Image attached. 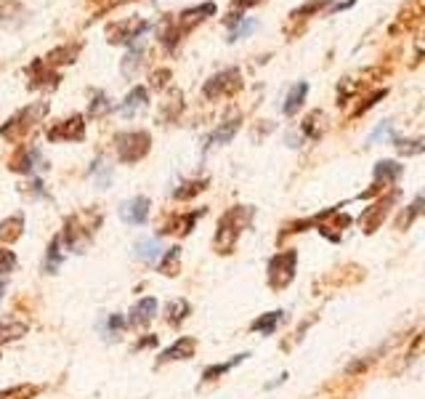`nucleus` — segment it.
Instances as JSON below:
<instances>
[{
	"mask_svg": "<svg viewBox=\"0 0 425 399\" xmlns=\"http://www.w3.org/2000/svg\"><path fill=\"white\" fill-rule=\"evenodd\" d=\"M250 219H252V207L236 205V207H232V210H226V213L220 216L218 229H216V239H213L216 253H220V255L232 253L239 235L250 226Z\"/></svg>",
	"mask_w": 425,
	"mask_h": 399,
	"instance_id": "obj_1",
	"label": "nucleus"
},
{
	"mask_svg": "<svg viewBox=\"0 0 425 399\" xmlns=\"http://www.w3.org/2000/svg\"><path fill=\"white\" fill-rule=\"evenodd\" d=\"M98 226H101V213H96V210H83L78 216H69L62 232V242L67 245V251L83 253L94 242Z\"/></svg>",
	"mask_w": 425,
	"mask_h": 399,
	"instance_id": "obj_2",
	"label": "nucleus"
},
{
	"mask_svg": "<svg viewBox=\"0 0 425 399\" xmlns=\"http://www.w3.org/2000/svg\"><path fill=\"white\" fill-rule=\"evenodd\" d=\"M295 264H298V253L295 251H284L277 253L268 261V285L274 290H284L295 277Z\"/></svg>",
	"mask_w": 425,
	"mask_h": 399,
	"instance_id": "obj_3",
	"label": "nucleus"
},
{
	"mask_svg": "<svg viewBox=\"0 0 425 399\" xmlns=\"http://www.w3.org/2000/svg\"><path fill=\"white\" fill-rule=\"evenodd\" d=\"M149 144H152V139L144 130L120 133L117 136V158H120V162H139L149 152Z\"/></svg>",
	"mask_w": 425,
	"mask_h": 399,
	"instance_id": "obj_4",
	"label": "nucleus"
},
{
	"mask_svg": "<svg viewBox=\"0 0 425 399\" xmlns=\"http://www.w3.org/2000/svg\"><path fill=\"white\" fill-rule=\"evenodd\" d=\"M46 104H37V107H27V110H21L16 117H11L6 126L0 128V136L3 139H19L21 133H27L32 128V123H37V117H43L46 114Z\"/></svg>",
	"mask_w": 425,
	"mask_h": 399,
	"instance_id": "obj_5",
	"label": "nucleus"
},
{
	"mask_svg": "<svg viewBox=\"0 0 425 399\" xmlns=\"http://www.w3.org/2000/svg\"><path fill=\"white\" fill-rule=\"evenodd\" d=\"M85 136V123L80 114H72L69 120H64L59 126H53L48 130V139L51 142H80Z\"/></svg>",
	"mask_w": 425,
	"mask_h": 399,
	"instance_id": "obj_6",
	"label": "nucleus"
},
{
	"mask_svg": "<svg viewBox=\"0 0 425 399\" xmlns=\"http://www.w3.org/2000/svg\"><path fill=\"white\" fill-rule=\"evenodd\" d=\"M194 351H197V341L189 338V335H181V338H175L173 343H171L168 349L159 354L157 367L168 365V362H178V359H191V357H194Z\"/></svg>",
	"mask_w": 425,
	"mask_h": 399,
	"instance_id": "obj_7",
	"label": "nucleus"
},
{
	"mask_svg": "<svg viewBox=\"0 0 425 399\" xmlns=\"http://www.w3.org/2000/svg\"><path fill=\"white\" fill-rule=\"evenodd\" d=\"M120 216H123V221L130 223V226H141V223H146V219H149V200H146V197H133V200H128L125 205L120 207Z\"/></svg>",
	"mask_w": 425,
	"mask_h": 399,
	"instance_id": "obj_8",
	"label": "nucleus"
},
{
	"mask_svg": "<svg viewBox=\"0 0 425 399\" xmlns=\"http://www.w3.org/2000/svg\"><path fill=\"white\" fill-rule=\"evenodd\" d=\"M234 88H239V72H236V69H229V72H220V75H216L213 80H207L205 96L207 99H216V96H220V94L234 91Z\"/></svg>",
	"mask_w": 425,
	"mask_h": 399,
	"instance_id": "obj_9",
	"label": "nucleus"
},
{
	"mask_svg": "<svg viewBox=\"0 0 425 399\" xmlns=\"http://www.w3.org/2000/svg\"><path fill=\"white\" fill-rule=\"evenodd\" d=\"M155 317H157V298H141V301L130 309L128 322H130L133 328H146Z\"/></svg>",
	"mask_w": 425,
	"mask_h": 399,
	"instance_id": "obj_10",
	"label": "nucleus"
},
{
	"mask_svg": "<svg viewBox=\"0 0 425 399\" xmlns=\"http://www.w3.org/2000/svg\"><path fill=\"white\" fill-rule=\"evenodd\" d=\"M27 322L24 319H19L16 314H3L0 317V343H8V341H16V338H21V335L27 333Z\"/></svg>",
	"mask_w": 425,
	"mask_h": 399,
	"instance_id": "obj_11",
	"label": "nucleus"
},
{
	"mask_svg": "<svg viewBox=\"0 0 425 399\" xmlns=\"http://www.w3.org/2000/svg\"><path fill=\"white\" fill-rule=\"evenodd\" d=\"M205 210H194V213H189V216H178V219H171V221L165 223L162 229H159V237L162 235H171V232H178V235H189L191 226L200 221V216H202Z\"/></svg>",
	"mask_w": 425,
	"mask_h": 399,
	"instance_id": "obj_12",
	"label": "nucleus"
},
{
	"mask_svg": "<svg viewBox=\"0 0 425 399\" xmlns=\"http://www.w3.org/2000/svg\"><path fill=\"white\" fill-rule=\"evenodd\" d=\"M21 232H24V219H21V213H16L11 219L0 221V242H6V245L16 242V239L21 237Z\"/></svg>",
	"mask_w": 425,
	"mask_h": 399,
	"instance_id": "obj_13",
	"label": "nucleus"
},
{
	"mask_svg": "<svg viewBox=\"0 0 425 399\" xmlns=\"http://www.w3.org/2000/svg\"><path fill=\"white\" fill-rule=\"evenodd\" d=\"M189 312H191L189 301H184V298H173V301L165 306V319H168L171 328H178L184 319L189 317Z\"/></svg>",
	"mask_w": 425,
	"mask_h": 399,
	"instance_id": "obj_14",
	"label": "nucleus"
},
{
	"mask_svg": "<svg viewBox=\"0 0 425 399\" xmlns=\"http://www.w3.org/2000/svg\"><path fill=\"white\" fill-rule=\"evenodd\" d=\"M146 107V91L144 88H133L130 94H128V99L120 104V114L123 117H133L139 110H144Z\"/></svg>",
	"mask_w": 425,
	"mask_h": 399,
	"instance_id": "obj_15",
	"label": "nucleus"
},
{
	"mask_svg": "<svg viewBox=\"0 0 425 399\" xmlns=\"http://www.w3.org/2000/svg\"><path fill=\"white\" fill-rule=\"evenodd\" d=\"M146 30V22L141 19H130V22H123L117 27H112L110 35H120L117 40H133V37H141V32Z\"/></svg>",
	"mask_w": 425,
	"mask_h": 399,
	"instance_id": "obj_16",
	"label": "nucleus"
},
{
	"mask_svg": "<svg viewBox=\"0 0 425 399\" xmlns=\"http://www.w3.org/2000/svg\"><path fill=\"white\" fill-rule=\"evenodd\" d=\"M178 271H181V248L173 245L171 251H165L162 261H159V274H165V277H175Z\"/></svg>",
	"mask_w": 425,
	"mask_h": 399,
	"instance_id": "obj_17",
	"label": "nucleus"
},
{
	"mask_svg": "<svg viewBox=\"0 0 425 399\" xmlns=\"http://www.w3.org/2000/svg\"><path fill=\"white\" fill-rule=\"evenodd\" d=\"M250 354H236V357H232L229 362H218V365L207 367L205 373H202V381H216V378H220V375H226L229 370H234L239 362H245Z\"/></svg>",
	"mask_w": 425,
	"mask_h": 399,
	"instance_id": "obj_18",
	"label": "nucleus"
},
{
	"mask_svg": "<svg viewBox=\"0 0 425 399\" xmlns=\"http://www.w3.org/2000/svg\"><path fill=\"white\" fill-rule=\"evenodd\" d=\"M282 322V312H268L263 317H258L255 322L250 325L252 333H261V335H271L277 330V325Z\"/></svg>",
	"mask_w": 425,
	"mask_h": 399,
	"instance_id": "obj_19",
	"label": "nucleus"
},
{
	"mask_svg": "<svg viewBox=\"0 0 425 399\" xmlns=\"http://www.w3.org/2000/svg\"><path fill=\"white\" fill-rule=\"evenodd\" d=\"M37 394H40V386H35V383H19L14 389H3L0 399H35Z\"/></svg>",
	"mask_w": 425,
	"mask_h": 399,
	"instance_id": "obj_20",
	"label": "nucleus"
},
{
	"mask_svg": "<svg viewBox=\"0 0 425 399\" xmlns=\"http://www.w3.org/2000/svg\"><path fill=\"white\" fill-rule=\"evenodd\" d=\"M62 258H64V253H62V235H59V237L51 239V245H48L46 266H43V269H46L48 274H53V271L62 266Z\"/></svg>",
	"mask_w": 425,
	"mask_h": 399,
	"instance_id": "obj_21",
	"label": "nucleus"
},
{
	"mask_svg": "<svg viewBox=\"0 0 425 399\" xmlns=\"http://www.w3.org/2000/svg\"><path fill=\"white\" fill-rule=\"evenodd\" d=\"M306 91H309L306 83H298V85L290 91L287 101H284V114H295V112H298V107L303 104V99H306Z\"/></svg>",
	"mask_w": 425,
	"mask_h": 399,
	"instance_id": "obj_22",
	"label": "nucleus"
},
{
	"mask_svg": "<svg viewBox=\"0 0 425 399\" xmlns=\"http://www.w3.org/2000/svg\"><path fill=\"white\" fill-rule=\"evenodd\" d=\"M35 160H37V149H24V152L11 162V171L32 173V171H35Z\"/></svg>",
	"mask_w": 425,
	"mask_h": 399,
	"instance_id": "obj_23",
	"label": "nucleus"
},
{
	"mask_svg": "<svg viewBox=\"0 0 425 399\" xmlns=\"http://www.w3.org/2000/svg\"><path fill=\"white\" fill-rule=\"evenodd\" d=\"M91 178H94L101 189H107L112 184V165H107L104 160H96L94 168H91Z\"/></svg>",
	"mask_w": 425,
	"mask_h": 399,
	"instance_id": "obj_24",
	"label": "nucleus"
},
{
	"mask_svg": "<svg viewBox=\"0 0 425 399\" xmlns=\"http://www.w3.org/2000/svg\"><path fill=\"white\" fill-rule=\"evenodd\" d=\"M159 253H162V248H159L157 239H141V242L136 245V255H139L141 261H149V264H152Z\"/></svg>",
	"mask_w": 425,
	"mask_h": 399,
	"instance_id": "obj_25",
	"label": "nucleus"
},
{
	"mask_svg": "<svg viewBox=\"0 0 425 399\" xmlns=\"http://www.w3.org/2000/svg\"><path fill=\"white\" fill-rule=\"evenodd\" d=\"M236 128H239V123H229V126H220L210 139H207L205 146H216V144H226V142H232V136L236 133Z\"/></svg>",
	"mask_w": 425,
	"mask_h": 399,
	"instance_id": "obj_26",
	"label": "nucleus"
},
{
	"mask_svg": "<svg viewBox=\"0 0 425 399\" xmlns=\"http://www.w3.org/2000/svg\"><path fill=\"white\" fill-rule=\"evenodd\" d=\"M202 189H207V181H189L187 187H181V189H175V200H191L194 194H200Z\"/></svg>",
	"mask_w": 425,
	"mask_h": 399,
	"instance_id": "obj_27",
	"label": "nucleus"
},
{
	"mask_svg": "<svg viewBox=\"0 0 425 399\" xmlns=\"http://www.w3.org/2000/svg\"><path fill=\"white\" fill-rule=\"evenodd\" d=\"M375 173H378V178H396V176L401 173V165H396V162H378V168H375Z\"/></svg>",
	"mask_w": 425,
	"mask_h": 399,
	"instance_id": "obj_28",
	"label": "nucleus"
},
{
	"mask_svg": "<svg viewBox=\"0 0 425 399\" xmlns=\"http://www.w3.org/2000/svg\"><path fill=\"white\" fill-rule=\"evenodd\" d=\"M394 142L401 155H420V152H425V142H401V139H394Z\"/></svg>",
	"mask_w": 425,
	"mask_h": 399,
	"instance_id": "obj_29",
	"label": "nucleus"
},
{
	"mask_svg": "<svg viewBox=\"0 0 425 399\" xmlns=\"http://www.w3.org/2000/svg\"><path fill=\"white\" fill-rule=\"evenodd\" d=\"M14 266H16L14 251H0V277L8 274V271H14Z\"/></svg>",
	"mask_w": 425,
	"mask_h": 399,
	"instance_id": "obj_30",
	"label": "nucleus"
},
{
	"mask_svg": "<svg viewBox=\"0 0 425 399\" xmlns=\"http://www.w3.org/2000/svg\"><path fill=\"white\" fill-rule=\"evenodd\" d=\"M123 328H125V319L120 317V314H110L107 317V338H114Z\"/></svg>",
	"mask_w": 425,
	"mask_h": 399,
	"instance_id": "obj_31",
	"label": "nucleus"
},
{
	"mask_svg": "<svg viewBox=\"0 0 425 399\" xmlns=\"http://www.w3.org/2000/svg\"><path fill=\"white\" fill-rule=\"evenodd\" d=\"M104 110H107V99H104V96H96L94 107H91V114H98V112H104Z\"/></svg>",
	"mask_w": 425,
	"mask_h": 399,
	"instance_id": "obj_32",
	"label": "nucleus"
},
{
	"mask_svg": "<svg viewBox=\"0 0 425 399\" xmlns=\"http://www.w3.org/2000/svg\"><path fill=\"white\" fill-rule=\"evenodd\" d=\"M155 343H157V338H155V335H149V338H141V341H136V346H133V349L139 351V349H146V346H155Z\"/></svg>",
	"mask_w": 425,
	"mask_h": 399,
	"instance_id": "obj_33",
	"label": "nucleus"
},
{
	"mask_svg": "<svg viewBox=\"0 0 425 399\" xmlns=\"http://www.w3.org/2000/svg\"><path fill=\"white\" fill-rule=\"evenodd\" d=\"M250 3H255V0H239V6H250Z\"/></svg>",
	"mask_w": 425,
	"mask_h": 399,
	"instance_id": "obj_34",
	"label": "nucleus"
}]
</instances>
